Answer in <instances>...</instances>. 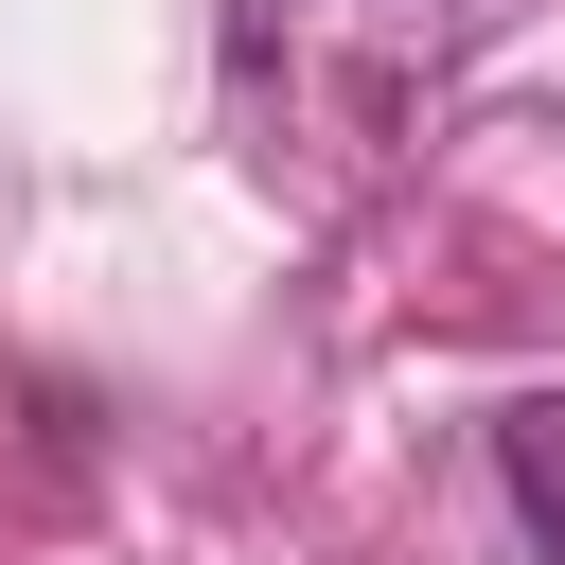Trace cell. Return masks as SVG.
<instances>
[{
	"label": "cell",
	"instance_id": "6da1fadb",
	"mask_svg": "<svg viewBox=\"0 0 565 565\" xmlns=\"http://www.w3.org/2000/svg\"><path fill=\"white\" fill-rule=\"evenodd\" d=\"M459 53H477V0H230V88H247V124H282V141H318V159H371Z\"/></svg>",
	"mask_w": 565,
	"mask_h": 565
},
{
	"label": "cell",
	"instance_id": "7a4b0ae2",
	"mask_svg": "<svg viewBox=\"0 0 565 565\" xmlns=\"http://www.w3.org/2000/svg\"><path fill=\"white\" fill-rule=\"evenodd\" d=\"M494 459H512V512H530V530L565 547V388H530V406L494 424Z\"/></svg>",
	"mask_w": 565,
	"mask_h": 565
}]
</instances>
